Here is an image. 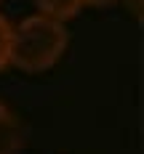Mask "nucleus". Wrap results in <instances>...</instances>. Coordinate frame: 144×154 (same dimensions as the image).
Segmentation results:
<instances>
[{
  "instance_id": "f257e3e1",
  "label": "nucleus",
  "mask_w": 144,
  "mask_h": 154,
  "mask_svg": "<svg viewBox=\"0 0 144 154\" xmlns=\"http://www.w3.org/2000/svg\"><path fill=\"white\" fill-rule=\"evenodd\" d=\"M69 45V32L64 21L32 14L14 24L11 37V64L21 72H46L64 56Z\"/></svg>"
},
{
  "instance_id": "f03ea898",
  "label": "nucleus",
  "mask_w": 144,
  "mask_h": 154,
  "mask_svg": "<svg viewBox=\"0 0 144 154\" xmlns=\"http://www.w3.org/2000/svg\"><path fill=\"white\" fill-rule=\"evenodd\" d=\"M24 146V128L11 109L0 101V154H19Z\"/></svg>"
},
{
  "instance_id": "7ed1b4c3",
  "label": "nucleus",
  "mask_w": 144,
  "mask_h": 154,
  "mask_svg": "<svg viewBox=\"0 0 144 154\" xmlns=\"http://www.w3.org/2000/svg\"><path fill=\"white\" fill-rule=\"evenodd\" d=\"M43 16H51L56 21H67L83 8V0H35Z\"/></svg>"
},
{
  "instance_id": "20e7f679",
  "label": "nucleus",
  "mask_w": 144,
  "mask_h": 154,
  "mask_svg": "<svg viewBox=\"0 0 144 154\" xmlns=\"http://www.w3.org/2000/svg\"><path fill=\"white\" fill-rule=\"evenodd\" d=\"M11 37H14V24L0 16V72L11 66Z\"/></svg>"
},
{
  "instance_id": "39448f33",
  "label": "nucleus",
  "mask_w": 144,
  "mask_h": 154,
  "mask_svg": "<svg viewBox=\"0 0 144 154\" xmlns=\"http://www.w3.org/2000/svg\"><path fill=\"white\" fill-rule=\"evenodd\" d=\"M117 0H83V5H94V8H107V5H115Z\"/></svg>"
},
{
  "instance_id": "423d86ee",
  "label": "nucleus",
  "mask_w": 144,
  "mask_h": 154,
  "mask_svg": "<svg viewBox=\"0 0 144 154\" xmlns=\"http://www.w3.org/2000/svg\"><path fill=\"white\" fill-rule=\"evenodd\" d=\"M133 3V16L136 19H142V0H128V5Z\"/></svg>"
}]
</instances>
